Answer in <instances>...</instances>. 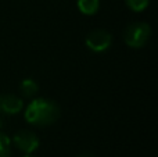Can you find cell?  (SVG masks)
<instances>
[{
    "label": "cell",
    "instance_id": "cell-1",
    "mask_svg": "<svg viewBox=\"0 0 158 157\" xmlns=\"http://www.w3.org/2000/svg\"><path fill=\"white\" fill-rule=\"evenodd\" d=\"M60 117V107L57 103L49 99H35L25 110V120L33 125H50Z\"/></svg>",
    "mask_w": 158,
    "mask_h": 157
},
{
    "label": "cell",
    "instance_id": "cell-2",
    "mask_svg": "<svg viewBox=\"0 0 158 157\" xmlns=\"http://www.w3.org/2000/svg\"><path fill=\"white\" fill-rule=\"evenodd\" d=\"M151 36V28L150 25L144 22H136L126 28L125 31V43L131 47H142L148 42Z\"/></svg>",
    "mask_w": 158,
    "mask_h": 157
},
{
    "label": "cell",
    "instance_id": "cell-3",
    "mask_svg": "<svg viewBox=\"0 0 158 157\" xmlns=\"http://www.w3.org/2000/svg\"><path fill=\"white\" fill-rule=\"evenodd\" d=\"M112 43V36L106 29H94L86 36V46L93 52H104Z\"/></svg>",
    "mask_w": 158,
    "mask_h": 157
},
{
    "label": "cell",
    "instance_id": "cell-4",
    "mask_svg": "<svg viewBox=\"0 0 158 157\" xmlns=\"http://www.w3.org/2000/svg\"><path fill=\"white\" fill-rule=\"evenodd\" d=\"M14 145L25 155H31L39 147V138L32 131L24 129L14 135Z\"/></svg>",
    "mask_w": 158,
    "mask_h": 157
},
{
    "label": "cell",
    "instance_id": "cell-5",
    "mask_svg": "<svg viewBox=\"0 0 158 157\" xmlns=\"http://www.w3.org/2000/svg\"><path fill=\"white\" fill-rule=\"evenodd\" d=\"M24 108V102L15 95H0V114H17Z\"/></svg>",
    "mask_w": 158,
    "mask_h": 157
},
{
    "label": "cell",
    "instance_id": "cell-6",
    "mask_svg": "<svg viewBox=\"0 0 158 157\" xmlns=\"http://www.w3.org/2000/svg\"><path fill=\"white\" fill-rule=\"evenodd\" d=\"M78 8L86 15H93L100 8V0H78Z\"/></svg>",
    "mask_w": 158,
    "mask_h": 157
},
{
    "label": "cell",
    "instance_id": "cell-7",
    "mask_svg": "<svg viewBox=\"0 0 158 157\" xmlns=\"http://www.w3.org/2000/svg\"><path fill=\"white\" fill-rule=\"evenodd\" d=\"M19 91H21V93L24 95V96L32 97V96H35V95L38 93L39 85L33 79L28 78V79H24L21 82V85H19Z\"/></svg>",
    "mask_w": 158,
    "mask_h": 157
},
{
    "label": "cell",
    "instance_id": "cell-8",
    "mask_svg": "<svg viewBox=\"0 0 158 157\" xmlns=\"http://www.w3.org/2000/svg\"><path fill=\"white\" fill-rule=\"evenodd\" d=\"M0 157H11L10 138L2 132H0Z\"/></svg>",
    "mask_w": 158,
    "mask_h": 157
},
{
    "label": "cell",
    "instance_id": "cell-9",
    "mask_svg": "<svg viewBox=\"0 0 158 157\" xmlns=\"http://www.w3.org/2000/svg\"><path fill=\"white\" fill-rule=\"evenodd\" d=\"M128 7L133 11H143L148 6L150 0H125Z\"/></svg>",
    "mask_w": 158,
    "mask_h": 157
},
{
    "label": "cell",
    "instance_id": "cell-10",
    "mask_svg": "<svg viewBox=\"0 0 158 157\" xmlns=\"http://www.w3.org/2000/svg\"><path fill=\"white\" fill-rule=\"evenodd\" d=\"M78 157H94V156H92V155H86V153H85V155H81V156H78Z\"/></svg>",
    "mask_w": 158,
    "mask_h": 157
},
{
    "label": "cell",
    "instance_id": "cell-11",
    "mask_svg": "<svg viewBox=\"0 0 158 157\" xmlns=\"http://www.w3.org/2000/svg\"><path fill=\"white\" fill-rule=\"evenodd\" d=\"M2 125H3V120H2V116H0V128H2Z\"/></svg>",
    "mask_w": 158,
    "mask_h": 157
},
{
    "label": "cell",
    "instance_id": "cell-12",
    "mask_svg": "<svg viewBox=\"0 0 158 157\" xmlns=\"http://www.w3.org/2000/svg\"><path fill=\"white\" fill-rule=\"evenodd\" d=\"M24 157H35V156H32V155H27V156H24Z\"/></svg>",
    "mask_w": 158,
    "mask_h": 157
}]
</instances>
